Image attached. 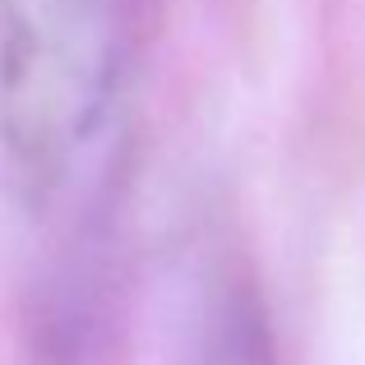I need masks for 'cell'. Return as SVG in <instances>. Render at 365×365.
I'll use <instances>...</instances> for the list:
<instances>
[{
	"label": "cell",
	"instance_id": "obj_1",
	"mask_svg": "<svg viewBox=\"0 0 365 365\" xmlns=\"http://www.w3.org/2000/svg\"><path fill=\"white\" fill-rule=\"evenodd\" d=\"M120 83V0H0V167L28 213L93 195Z\"/></svg>",
	"mask_w": 365,
	"mask_h": 365
},
{
	"label": "cell",
	"instance_id": "obj_2",
	"mask_svg": "<svg viewBox=\"0 0 365 365\" xmlns=\"http://www.w3.org/2000/svg\"><path fill=\"white\" fill-rule=\"evenodd\" d=\"M185 365H277L273 329L255 292L232 287L222 301L208 310Z\"/></svg>",
	"mask_w": 365,
	"mask_h": 365
}]
</instances>
